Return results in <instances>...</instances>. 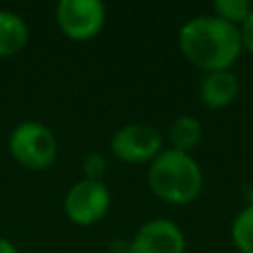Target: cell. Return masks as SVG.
Instances as JSON below:
<instances>
[{
    "label": "cell",
    "instance_id": "obj_1",
    "mask_svg": "<svg viewBox=\"0 0 253 253\" xmlns=\"http://www.w3.org/2000/svg\"><path fill=\"white\" fill-rule=\"evenodd\" d=\"M182 55L196 67L210 71L229 69L243 45L239 28L217 16H196L178 32Z\"/></svg>",
    "mask_w": 253,
    "mask_h": 253
},
{
    "label": "cell",
    "instance_id": "obj_2",
    "mask_svg": "<svg viewBox=\"0 0 253 253\" xmlns=\"http://www.w3.org/2000/svg\"><path fill=\"white\" fill-rule=\"evenodd\" d=\"M148 186L162 202L184 206L200 196L204 188V174L190 152L168 148L150 162Z\"/></svg>",
    "mask_w": 253,
    "mask_h": 253
},
{
    "label": "cell",
    "instance_id": "obj_3",
    "mask_svg": "<svg viewBox=\"0 0 253 253\" xmlns=\"http://www.w3.org/2000/svg\"><path fill=\"white\" fill-rule=\"evenodd\" d=\"M10 154L30 170H43L57 156V140L51 128L40 121H24L14 126L8 138Z\"/></svg>",
    "mask_w": 253,
    "mask_h": 253
},
{
    "label": "cell",
    "instance_id": "obj_4",
    "mask_svg": "<svg viewBox=\"0 0 253 253\" xmlns=\"http://www.w3.org/2000/svg\"><path fill=\"white\" fill-rule=\"evenodd\" d=\"M107 20V8L101 0H59L55 22L61 34L73 42H87L99 36Z\"/></svg>",
    "mask_w": 253,
    "mask_h": 253
},
{
    "label": "cell",
    "instance_id": "obj_5",
    "mask_svg": "<svg viewBox=\"0 0 253 253\" xmlns=\"http://www.w3.org/2000/svg\"><path fill=\"white\" fill-rule=\"evenodd\" d=\"M63 208L73 223L95 225L107 215L111 208V194L103 182L83 178L67 190Z\"/></svg>",
    "mask_w": 253,
    "mask_h": 253
},
{
    "label": "cell",
    "instance_id": "obj_6",
    "mask_svg": "<svg viewBox=\"0 0 253 253\" xmlns=\"http://www.w3.org/2000/svg\"><path fill=\"white\" fill-rule=\"evenodd\" d=\"M113 154L126 164L152 162L162 152V134L146 123H130L121 126L111 140Z\"/></svg>",
    "mask_w": 253,
    "mask_h": 253
},
{
    "label": "cell",
    "instance_id": "obj_7",
    "mask_svg": "<svg viewBox=\"0 0 253 253\" xmlns=\"http://www.w3.org/2000/svg\"><path fill=\"white\" fill-rule=\"evenodd\" d=\"M130 253H186L184 231L166 217H154L130 239Z\"/></svg>",
    "mask_w": 253,
    "mask_h": 253
},
{
    "label": "cell",
    "instance_id": "obj_8",
    "mask_svg": "<svg viewBox=\"0 0 253 253\" xmlns=\"http://www.w3.org/2000/svg\"><path fill=\"white\" fill-rule=\"evenodd\" d=\"M239 93V79L233 71H210L200 83V101L210 109H223L235 101Z\"/></svg>",
    "mask_w": 253,
    "mask_h": 253
},
{
    "label": "cell",
    "instance_id": "obj_9",
    "mask_svg": "<svg viewBox=\"0 0 253 253\" xmlns=\"http://www.w3.org/2000/svg\"><path fill=\"white\" fill-rule=\"evenodd\" d=\"M30 32L22 16L10 10H0V57L20 53L28 43Z\"/></svg>",
    "mask_w": 253,
    "mask_h": 253
},
{
    "label": "cell",
    "instance_id": "obj_10",
    "mask_svg": "<svg viewBox=\"0 0 253 253\" xmlns=\"http://www.w3.org/2000/svg\"><path fill=\"white\" fill-rule=\"evenodd\" d=\"M168 136H170V142H172L174 150L190 152L194 146H198V142L202 138V125L196 117L180 115L172 121Z\"/></svg>",
    "mask_w": 253,
    "mask_h": 253
},
{
    "label": "cell",
    "instance_id": "obj_11",
    "mask_svg": "<svg viewBox=\"0 0 253 253\" xmlns=\"http://www.w3.org/2000/svg\"><path fill=\"white\" fill-rule=\"evenodd\" d=\"M231 241L239 253H253V204H247L231 223Z\"/></svg>",
    "mask_w": 253,
    "mask_h": 253
},
{
    "label": "cell",
    "instance_id": "obj_12",
    "mask_svg": "<svg viewBox=\"0 0 253 253\" xmlns=\"http://www.w3.org/2000/svg\"><path fill=\"white\" fill-rule=\"evenodd\" d=\"M213 12L217 18L237 26L247 20V16L253 12V6L249 0H215Z\"/></svg>",
    "mask_w": 253,
    "mask_h": 253
},
{
    "label": "cell",
    "instance_id": "obj_13",
    "mask_svg": "<svg viewBox=\"0 0 253 253\" xmlns=\"http://www.w3.org/2000/svg\"><path fill=\"white\" fill-rule=\"evenodd\" d=\"M107 172V158L101 152H89L83 158V174L87 180L103 182V176Z\"/></svg>",
    "mask_w": 253,
    "mask_h": 253
},
{
    "label": "cell",
    "instance_id": "obj_14",
    "mask_svg": "<svg viewBox=\"0 0 253 253\" xmlns=\"http://www.w3.org/2000/svg\"><path fill=\"white\" fill-rule=\"evenodd\" d=\"M239 36H241V45H243L249 53H253V12H251V14L247 16V20L241 24Z\"/></svg>",
    "mask_w": 253,
    "mask_h": 253
},
{
    "label": "cell",
    "instance_id": "obj_15",
    "mask_svg": "<svg viewBox=\"0 0 253 253\" xmlns=\"http://www.w3.org/2000/svg\"><path fill=\"white\" fill-rule=\"evenodd\" d=\"M109 253H130V241L123 237H115L109 243Z\"/></svg>",
    "mask_w": 253,
    "mask_h": 253
},
{
    "label": "cell",
    "instance_id": "obj_16",
    "mask_svg": "<svg viewBox=\"0 0 253 253\" xmlns=\"http://www.w3.org/2000/svg\"><path fill=\"white\" fill-rule=\"evenodd\" d=\"M0 253H18V249L10 239L0 237Z\"/></svg>",
    "mask_w": 253,
    "mask_h": 253
}]
</instances>
